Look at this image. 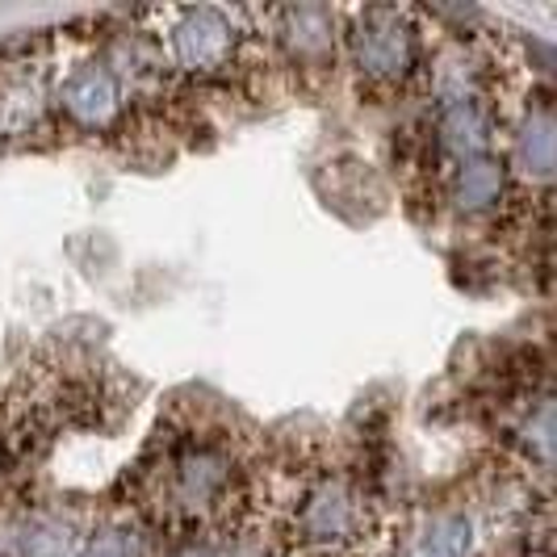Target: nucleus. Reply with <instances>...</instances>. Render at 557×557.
I'll list each match as a JSON object with an SVG mask.
<instances>
[{
    "label": "nucleus",
    "mask_w": 557,
    "mask_h": 557,
    "mask_svg": "<svg viewBox=\"0 0 557 557\" xmlns=\"http://www.w3.org/2000/svg\"><path fill=\"white\" fill-rule=\"evenodd\" d=\"M352 55L369 81H403L419 59V38L398 9H364L352 29Z\"/></svg>",
    "instance_id": "nucleus-1"
},
{
    "label": "nucleus",
    "mask_w": 557,
    "mask_h": 557,
    "mask_svg": "<svg viewBox=\"0 0 557 557\" xmlns=\"http://www.w3.org/2000/svg\"><path fill=\"white\" fill-rule=\"evenodd\" d=\"M361 499L344 478H319L302 495L298 516H294L302 541H310V545H344L348 536L361 532Z\"/></svg>",
    "instance_id": "nucleus-2"
},
{
    "label": "nucleus",
    "mask_w": 557,
    "mask_h": 557,
    "mask_svg": "<svg viewBox=\"0 0 557 557\" xmlns=\"http://www.w3.org/2000/svg\"><path fill=\"white\" fill-rule=\"evenodd\" d=\"M235 38H239V29L231 26V13L201 4V9L176 13L172 51L189 72H214V67H226V59L235 55Z\"/></svg>",
    "instance_id": "nucleus-3"
},
{
    "label": "nucleus",
    "mask_w": 557,
    "mask_h": 557,
    "mask_svg": "<svg viewBox=\"0 0 557 557\" xmlns=\"http://www.w3.org/2000/svg\"><path fill=\"white\" fill-rule=\"evenodd\" d=\"M59 101L72 122H81L84 131H106L122 117V84L110 67L101 63H81L76 72H67L59 84Z\"/></svg>",
    "instance_id": "nucleus-4"
},
{
    "label": "nucleus",
    "mask_w": 557,
    "mask_h": 557,
    "mask_svg": "<svg viewBox=\"0 0 557 557\" xmlns=\"http://www.w3.org/2000/svg\"><path fill=\"white\" fill-rule=\"evenodd\" d=\"M4 557H72V529L51 511L17 516L4 529Z\"/></svg>",
    "instance_id": "nucleus-5"
},
{
    "label": "nucleus",
    "mask_w": 557,
    "mask_h": 557,
    "mask_svg": "<svg viewBox=\"0 0 557 557\" xmlns=\"http://www.w3.org/2000/svg\"><path fill=\"white\" fill-rule=\"evenodd\" d=\"M281 42L285 55L298 63H327L332 59V13L314 9V4H298L281 13Z\"/></svg>",
    "instance_id": "nucleus-6"
},
{
    "label": "nucleus",
    "mask_w": 557,
    "mask_h": 557,
    "mask_svg": "<svg viewBox=\"0 0 557 557\" xmlns=\"http://www.w3.org/2000/svg\"><path fill=\"white\" fill-rule=\"evenodd\" d=\"M486 143H491V117H486V110L478 106L474 97L453 101L445 122H441V151H445L448 160L466 164V160L486 156Z\"/></svg>",
    "instance_id": "nucleus-7"
},
{
    "label": "nucleus",
    "mask_w": 557,
    "mask_h": 557,
    "mask_svg": "<svg viewBox=\"0 0 557 557\" xmlns=\"http://www.w3.org/2000/svg\"><path fill=\"white\" fill-rule=\"evenodd\" d=\"M172 486H176V499H185V503L219 499L226 486V461L219 453H210V448H194L189 457L176 461Z\"/></svg>",
    "instance_id": "nucleus-8"
},
{
    "label": "nucleus",
    "mask_w": 557,
    "mask_h": 557,
    "mask_svg": "<svg viewBox=\"0 0 557 557\" xmlns=\"http://www.w3.org/2000/svg\"><path fill=\"white\" fill-rule=\"evenodd\" d=\"M503 185H507V172L495 156H478V160H466V164L457 168V176H453V197H457V206L461 210H491L495 201L503 197Z\"/></svg>",
    "instance_id": "nucleus-9"
},
{
    "label": "nucleus",
    "mask_w": 557,
    "mask_h": 557,
    "mask_svg": "<svg viewBox=\"0 0 557 557\" xmlns=\"http://www.w3.org/2000/svg\"><path fill=\"white\" fill-rule=\"evenodd\" d=\"M474 549V529L461 511H445L436 516L428 532H423V545H419V557H470Z\"/></svg>",
    "instance_id": "nucleus-10"
},
{
    "label": "nucleus",
    "mask_w": 557,
    "mask_h": 557,
    "mask_svg": "<svg viewBox=\"0 0 557 557\" xmlns=\"http://www.w3.org/2000/svg\"><path fill=\"white\" fill-rule=\"evenodd\" d=\"M520 156H524L529 168H536V172H549V164H554V122H549V113H541V122H529V126H524Z\"/></svg>",
    "instance_id": "nucleus-11"
},
{
    "label": "nucleus",
    "mask_w": 557,
    "mask_h": 557,
    "mask_svg": "<svg viewBox=\"0 0 557 557\" xmlns=\"http://www.w3.org/2000/svg\"><path fill=\"white\" fill-rule=\"evenodd\" d=\"M84 557H147V549H143L139 532L110 529L106 536H97V541L88 545V554Z\"/></svg>",
    "instance_id": "nucleus-12"
},
{
    "label": "nucleus",
    "mask_w": 557,
    "mask_h": 557,
    "mask_svg": "<svg viewBox=\"0 0 557 557\" xmlns=\"http://www.w3.org/2000/svg\"><path fill=\"white\" fill-rule=\"evenodd\" d=\"M181 557H210V554H206V549H185Z\"/></svg>",
    "instance_id": "nucleus-13"
}]
</instances>
